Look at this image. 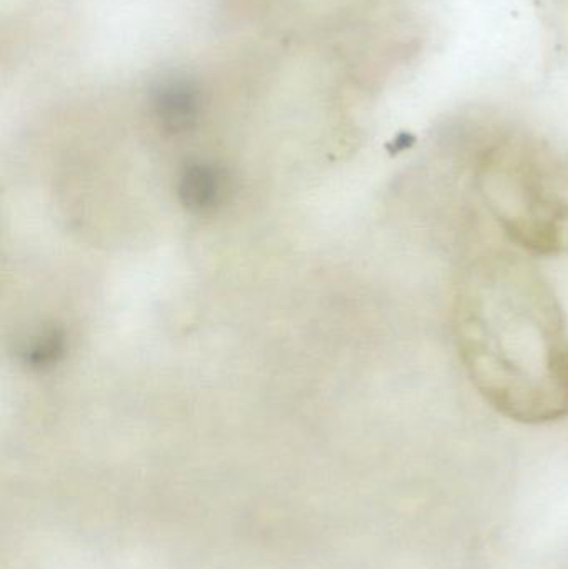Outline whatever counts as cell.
I'll list each match as a JSON object with an SVG mask.
<instances>
[{
	"label": "cell",
	"mask_w": 568,
	"mask_h": 569,
	"mask_svg": "<svg viewBox=\"0 0 568 569\" xmlns=\"http://www.w3.org/2000/svg\"><path fill=\"white\" fill-rule=\"evenodd\" d=\"M454 335L484 400L509 420L568 417V331L552 284L520 253L490 250L456 284Z\"/></svg>",
	"instance_id": "cell-1"
},
{
	"label": "cell",
	"mask_w": 568,
	"mask_h": 569,
	"mask_svg": "<svg viewBox=\"0 0 568 569\" xmlns=\"http://www.w3.org/2000/svg\"><path fill=\"white\" fill-rule=\"evenodd\" d=\"M474 186L497 226L530 256H568V157L527 137L484 147Z\"/></svg>",
	"instance_id": "cell-2"
},
{
	"label": "cell",
	"mask_w": 568,
	"mask_h": 569,
	"mask_svg": "<svg viewBox=\"0 0 568 569\" xmlns=\"http://www.w3.org/2000/svg\"><path fill=\"white\" fill-rule=\"evenodd\" d=\"M227 176L212 162L187 163L179 179V197L182 206L193 213H210L227 199Z\"/></svg>",
	"instance_id": "cell-3"
},
{
	"label": "cell",
	"mask_w": 568,
	"mask_h": 569,
	"mask_svg": "<svg viewBox=\"0 0 568 569\" xmlns=\"http://www.w3.org/2000/svg\"><path fill=\"white\" fill-rule=\"evenodd\" d=\"M157 122L169 133H186L199 119V93L192 83L173 80L160 87L153 99Z\"/></svg>",
	"instance_id": "cell-4"
},
{
	"label": "cell",
	"mask_w": 568,
	"mask_h": 569,
	"mask_svg": "<svg viewBox=\"0 0 568 569\" xmlns=\"http://www.w3.org/2000/svg\"><path fill=\"white\" fill-rule=\"evenodd\" d=\"M22 360L32 370L43 371L56 367L66 353V337L56 328L33 335L22 347Z\"/></svg>",
	"instance_id": "cell-5"
}]
</instances>
